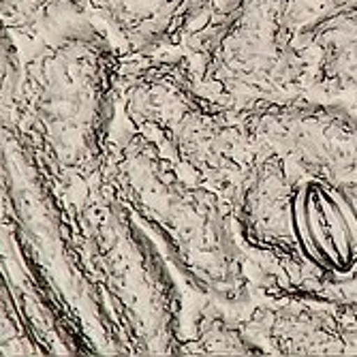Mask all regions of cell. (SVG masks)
Wrapping results in <instances>:
<instances>
[{
	"mask_svg": "<svg viewBox=\"0 0 357 357\" xmlns=\"http://www.w3.org/2000/svg\"><path fill=\"white\" fill-rule=\"evenodd\" d=\"M317 9L314 0H216L182 52L204 90L236 109L312 96L298 32Z\"/></svg>",
	"mask_w": 357,
	"mask_h": 357,
	"instance_id": "obj_5",
	"label": "cell"
},
{
	"mask_svg": "<svg viewBox=\"0 0 357 357\" xmlns=\"http://www.w3.org/2000/svg\"><path fill=\"white\" fill-rule=\"evenodd\" d=\"M122 64L112 39L88 15L20 47V77L9 107L62 195L105 172L120 122Z\"/></svg>",
	"mask_w": 357,
	"mask_h": 357,
	"instance_id": "obj_1",
	"label": "cell"
},
{
	"mask_svg": "<svg viewBox=\"0 0 357 357\" xmlns=\"http://www.w3.org/2000/svg\"><path fill=\"white\" fill-rule=\"evenodd\" d=\"M302 302L323 304L347 319L357 317V268L336 276H319Z\"/></svg>",
	"mask_w": 357,
	"mask_h": 357,
	"instance_id": "obj_14",
	"label": "cell"
},
{
	"mask_svg": "<svg viewBox=\"0 0 357 357\" xmlns=\"http://www.w3.org/2000/svg\"><path fill=\"white\" fill-rule=\"evenodd\" d=\"M298 169L261 146L252 163L227 192L240 244L248 257L268 259L289 270H310L298 255L289 220V199Z\"/></svg>",
	"mask_w": 357,
	"mask_h": 357,
	"instance_id": "obj_7",
	"label": "cell"
},
{
	"mask_svg": "<svg viewBox=\"0 0 357 357\" xmlns=\"http://www.w3.org/2000/svg\"><path fill=\"white\" fill-rule=\"evenodd\" d=\"M312 96L357 112V0H330L300 28Z\"/></svg>",
	"mask_w": 357,
	"mask_h": 357,
	"instance_id": "obj_11",
	"label": "cell"
},
{
	"mask_svg": "<svg viewBox=\"0 0 357 357\" xmlns=\"http://www.w3.org/2000/svg\"><path fill=\"white\" fill-rule=\"evenodd\" d=\"M255 139L302 176L357 182V112L340 101L300 96L242 109Z\"/></svg>",
	"mask_w": 357,
	"mask_h": 357,
	"instance_id": "obj_6",
	"label": "cell"
},
{
	"mask_svg": "<svg viewBox=\"0 0 357 357\" xmlns=\"http://www.w3.org/2000/svg\"><path fill=\"white\" fill-rule=\"evenodd\" d=\"M20 77V47L0 24V101H11Z\"/></svg>",
	"mask_w": 357,
	"mask_h": 357,
	"instance_id": "obj_15",
	"label": "cell"
},
{
	"mask_svg": "<svg viewBox=\"0 0 357 357\" xmlns=\"http://www.w3.org/2000/svg\"><path fill=\"white\" fill-rule=\"evenodd\" d=\"M77 261L126 355H184L180 278L105 176L62 195Z\"/></svg>",
	"mask_w": 357,
	"mask_h": 357,
	"instance_id": "obj_3",
	"label": "cell"
},
{
	"mask_svg": "<svg viewBox=\"0 0 357 357\" xmlns=\"http://www.w3.org/2000/svg\"><path fill=\"white\" fill-rule=\"evenodd\" d=\"M326 3H330V0H314V5H317L319 9H321L323 5H326Z\"/></svg>",
	"mask_w": 357,
	"mask_h": 357,
	"instance_id": "obj_17",
	"label": "cell"
},
{
	"mask_svg": "<svg viewBox=\"0 0 357 357\" xmlns=\"http://www.w3.org/2000/svg\"><path fill=\"white\" fill-rule=\"evenodd\" d=\"M240 312L266 355H347L344 317L323 304L252 298Z\"/></svg>",
	"mask_w": 357,
	"mask_h": 357,
	"instance_id": "obj_10",
	"label": "cell"
},
{
	"mask_svg": "<svg viewBox=\"0 0 357 357\" xmlns=\"http://www.w3.org/2000/svg\"><path fill=\"white\" fill-rule=\"evenodd\" d=\"M82 15H88L86 0H0V24L17 47Z\"/></svg>",
	"mask_w": 357,
	"mask_h": 357,
	"instance_id": "obj_13",
	"label": "cell"
},
{
	"mask_svg": "<svg viewBox=\"0 0 357 357\" xmlns=\"http://www.w3.org/2000/svg\"><path fill=\"white\" fill-rule=\"evenodd\" d=\"M344 340H347V355H357V317H344Z\"/></svg>",
	"mask_w": 357,
	"mask_h": 357,
	"instance_id": "obj_16",
	"label": "cell"
},
{
	"mask_svg": "<svg viewBox=\"0 0 357 357\" xmlns=\"http://www.w3.org/2000/svg\"><path fill=\"white\" fill-rule=\"evenodd\" d=\"M184 355H266L246 332L242 312L192 296L184 312Z\"/></svg>",
	"mask_w": 357,
	"mask_h": 357,
	"instance_id": "obj_12",
	"label": "cell"
},
{
	"mask_svg": "<svg viewBox=\"0 0 357 357\" xmlns=\"http://www.w3.org/2000/svg\"><path fill=\"white\" fill-rule=\"evenodd\" d=\"M103 176L184 289L238 310L252 302L246 252L222 192L180 172L124 122L116 126Z\"/></svg>",
	"mask_w": 357,
	"mask_h": 357,
	"instance_id": "obj_2",
	"label": "cell"
},
{
	"mask_svg": "<svg viewBox=\"0 0 357 357\" xmlns=\"http://www.w3.org/2000/svg\"><path fill=\"white\" fill-rule=\"evenodd\" d=\"M291 236L302 261L321 276L357 268V182L298 176L289 199Z\"/></svg>",
	"mask_w": 357,
	"mask_h": 357,
	"instance_id": "obj_8",
	"label": "cell"
},
{
	"mask_svg": "<svg viewBox=\"0 0 357 357\" xmlns=\"http://www.w3.org/2000/svg\"><path fill=\"white\" fill-rule=\"evenodd\" d=\"M216 7V0H86L124 60L178 52Z\"/></svg>",
	"mask_w": 357,
	"mask_h": 357,
	"instance_id": "obj_9",
	"label": "cell"
},
{
	"mask_svg": "<svg viewBox=\"0 0 357 357\" xmlns=\"http://www.w3.org/2000/svg\"><path fill=\"white\" fill-rule=\"evenodd\" d=\"M120 122L225 197L261 150L242 109L206 92L182 50L124 60Z\"/></svg>",
	"mask_w": 357,
	"mask_h": 357,
	"instance_id": "obj_4",
	"label": "cell"
}]
</instances>
